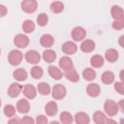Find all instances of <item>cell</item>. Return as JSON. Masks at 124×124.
<instances>
[{"instance_id":"1","label":"cell","mask_w":124,"mask_h":124,"mask_svg":"<svg viewBox=\"0 0 124 124\" xmlns=\"http://www.w3.org/2000/svg\"><path fill=\"white\" fill-rule=\"evenodd\" d=\"M118 108L117 103L114 100L106 99L104 105V109L109 116L113 117L116 115L118 113Z\"/></svg>"},{"instance_id":"2","label":"cell","mask_w":124,"mask_h":124,"mask_svg":"<svg viewBox=\"0 0 124 124\" xmlns=\"http://www.w3.org/2000/svg\"><path fill=\"white\" fill-rule=\"evenodd\" d=\"M23 59L22 53L17 50L14 49L11 51L8 56V61L9 63L14 66L19 65Z\"/></svg>"},{"instance_id":"3","label":"cell","mask_w":124,"mask_h":124,"mask_svg":"<svg viewBox=\"0 0 124 124\" xmlns=\"http://www.w3.org/2000/svg\"><path fill=\"white\" fill-rule=\"evenodd\" d=\"M93 122L97 124H116L113 120L108 118L105 114L101 111H96L93 114Z\"/></svg>"},{"instance_id":"4","label":"cell","mask_w":124,"mask_h":124,"mask_svg":"<svg viewBox=\"0 0 124 124\" xmlns=\"http://www.w3.org/2000/svg\"><path fill=\"white\" fill-rule=\"evenodd\" d=\"M66 94V89L65 87L61 84L54 85L52 88V96L56 100H62L64 98Z\"/></svg>"},{"instance_id":"5","label":"cell","mask_w":124,"mask_h":124,"mask_svg":"<svg viewBox=\"0 0 124 124\" xmlns=\"http://www.w3.org/2000/svg\"><path fill=\"white\" fill-rule=\"evenodd\" d=\"M38 3L34 0H23L21 4V7L23 12L28 14L34 13L37 9Z\"/></svg>"},{"instance_id":"6","label":"cell","mask_w":124,"mask_h":124,"mask_svg":"<svg viewBox=\"0 0 124 124\" xmlns=\"http://www.w3.org/2000/svg\"><path fill=\"white\" fill-rule=\"evenodd\" d=\"M14 43L15 45L18 48H25L30 43V39L27 35L19 33L16 35L14 38Z\"/></svg>"},{"instance_id":"7","label":"cell","mask_w":124,"mask_h":124,"mask_svg":"<svg viewBox=\"0 0 124 124\" xmlns=\"http://www.w3.org/2000/svg\"><path fill=\"white\" fill-rule=\"evenodd\" d=\"M86 36V30L82 27L77 26L72 31L71 36L72 39L77 42L82 40Z\"/></svg>"},{"instance_id":"8","label":"cell","mask_w":124,"mask_h":124,"mask_svg":"<svg viewBox=\"0 0 124 124\" xmlns=\"http://www.w3.org/2000/svg\"><path fill=\"white\" fill-rule=\"evenodd\" d=\"M25 58L28 63L33 64L39 63L41 60L40 54L34 50H30L27 51L25 54Z\"/></svg>"},{"instance_id":"9","label":"cell","mask_w":124,"mask_h":124,"mask_svg":"<svg viewBox=\"0 0 124 124\" xmlns=\"http://www.w3.org/2000/svg\"><path fill=\"white\" fill-rule=\"evenodd\" d=\"M23 88V86L15 82L10 85L7 91L8 95L11 98H16L17 97Z\"/></svg>"},{"instance_id":"10","label":"cell","mask_w":124,"mask_h":124,"mask_svg":"<svg viewBox=\"0 0 124 124\" xmlns=\"http://www.w3.org/2000/svg\"><path fill=\"white\" fill-rule=\"evenodd\" d=\"M62 49L64 53L67 55H72L77 52L78 46L75 43L68 41L62 45Z\"/></svg>"},{"instance_id":"11","label":"cell","mask_w":124,"mask_h":124,"mask_svg":"<svg viewBox=\"0 0 124 124\" xmlns=\"http://www.w3.org/2000/svg\"><path fill=\"white\" fill-rule=\"evenodd\" d=\"M16 108L18 111L22 114L28 113L30 110V104L25 98L19 100L16 103Z\"/></svg>"},{"instance_id":"12","label":"cell","mask_w":124,"mask_h":124,"mask_svg":"<svg viewBox=\"0 0 124 124\" xmlns=\"http://www.w3.org/2000/svg\"><path fill=\"white\" fill-rule=\"evenodd\" d=\"M23 93L29 99H33L37 95V92L35 87L31 84H25L23 88Z\"/></svg>"},{"instance_id":"13","label":"cell","mask_w":124,"mask_h":124,"mask_svg":"<svg viewBox=\"0 0 124 124\" xmlns=\"http://www.w3.org/2000/svg\"><path fill=\"white\" fill-rule=\"evenodd\" d=\"M101 89L99 85L95 83L89 84L86 88V92L92 97H96L99 95Z\"/></svg>"},{"instance_id":"14","label":"cell","mask_w":124,"mask_h":124,"mask_svg":"<svg viewBox=\"0 0 124 124\" xmlns=\"http://www.w3.org/2000/svg\"><path fill=\"white\" fill-rule=\"evenodd\" d=\"M45 110L46 114L52 117L56 115L58 112V106L56 102L51 101L48 102L45 106Z\"/></svg>"},{"instance_id":"15","label":"cell","mask_w":124,"mask_h":124,"mask_svg":"<svg viewBox=\"0 0 124 124\" xmlns=\"http://www.w3.org/2000/svg\"><path fill=\"white\" fill-rule=\"evenodd\" d=\"M59 66L64 71L73 68V61L70 58L67 56H63L59 60Z\"/></svg>"},{"instance_id":"16","label":"cell","mask_w":124,"mask_h":124,"mask_svg":"<svg viewBox=\"0 0 124 124\" xmlns=\"http://www.w3.org/2000/svg\"><path fill=\"white\" fill-rule=\"evenodd\" d=\"M95 44L91 39H86L80 45L81 51L85 53H90L92 52L95 48Z\"/></svg>"},{"instance_id":"17","label":"cell","mask_w":124,"mask_h":124,"mask_svg":"<svg viewBox=\"0 0 124 124\" xmlns=\"http://www.w3.org/2000/svg\"><path fill=\"white\" fill-rule=\"evenodd\" d=\"M105 56L108 62L113 63L116 62L118 59L119 53L116 49L110 48L106 50Z\"/></svg>"},{"instance_id":"18","label":"cell","mask_w":124,"mask_h":124,"mask_svg":"<svg viewBox=\"0 0 124 124\" xmlns=\"http://www.w3.org/2000/svg\"><path fill=\"white\" fill-rule=\"evenodd\" d=\"M75 122L77 124H88L90 123V118L84 112L80 111L75 115Z\"/></svg>"},{"instance_id":"19","label":"cell","mask_w":124,"mask_h":124,"mask_svg":"<svg viewBox=\"0 0 124 124\" xmlns=\"http://www.w3.org/2000/svg\"><path fill=\"white\" fill-rule=\"evenodd\" d=\"M110 13L112 17L115 20H118L123 18L124 10L118 5H114L112 6L110 9Z\"/></svg>"},{"instance_id":"20","label":"cell","mask_w":124,"mask_h":124,"mask_svg":"<svg viewBox=\"0 0 124 124\" xmlns=\"http://www.w3.org/2000/svg\"><path fill=\"white\" fill-rule=\"evenodd\" d=\"M65 77L72 82H77L79 81L80 77L75 68H72L71 69L65 71L64 72Z\"/></svg>"},{"instance_id":"21","label":"cell","mask_w":124,"mask_h":124,"mask_svg":"<svg viewBox=\"0 0 124 124\" xmlns=\"http://www.w3.org/2000/svg\"><path fill=\"white\" fill-rule=\"evenodd\" d=\"M41 45L44 47L48 48L52 46L54 43V39L53 37L48 34L43 35L40 39Z\"/></svg>"},{"instance_id":"22","label":"cell","mask_w":124,"mask_h":124,"mask_svg":"<svg viewBox=\"0 0 124 124\" xmlns=\"http://www.w3.org/2000/svg\"><path fill=\"white\" fill-rule=\"evenodd\" d=\"M48 73L49 76L55 80H60L63 77V73L58 67L54 65L48 67Z\"/></svg>"},{"instance_id":"23","label":"cell","mask_w":124,"mask_h":124,"mask_svg":"<svg viewBox=\"0 0 124 124\" xmlns=\"http://www.w3.org/2000/svg\"><path fill=\"white\" fill-rule=\"evenodd\" d=\"M13 77L17 81H23L27 78L28 73L24 68H18L14 71Z\"/></svg>"},{"instance_id":"24","label":"cell","mask_w":124,"mask_h":124,"mask_svg":"<svg viewBox=\"0 0 124 124\" xmlns=\"http://www.w3.org/2000/svg\"><path fill=\"white\" fill-rule=\"evenodd\" d=\"M90 63L93 67L98 68L101 67L103 65L104 63V60L101 55L96 54L91 57Z\"/></svg>"},{"instance_id":"25","label":"cell","mask_w":124,"mask_h":124,"mask_svg":"<svg viewBox=\"0 0 124 124\" xmlns=\"http://www.w3.org/2000/svg\"><path fill=\"white\" fill-rule=\"evenodd\" d=\"M56 56V52L52 49L45 50L43 53V58L47 63H51L55 61Z\"/></svg>"},{"instance_id":"26","label":"cell","mask_w":124,"mask_h":124,"mask_svg":"<svg viewBox=\"0 0 124 124\" xmlns=\"http://www.w3.org/2000/svg\"><path fill=\"white\" fill-rule=\"evenodd\" d=\"M115 79L113 73L110 71H106L103 73L101 76V80L103 83L107 85L111 84Z\"/></svg>"},{"instance_id":"27","label":"cell","mask_w":124,"mask_h":124,"mask_svg":"<svg viewBox=\"0 0 124 124\" xmlns=\"http://www.w3.org/2000/svg\"><path fill=\"white\" fill-rule=\"evenodd\" d=\"M96 76V72L90 67L86 68L82 72L83 78L87 81H91L93 80L95 78Z\"/></svg>"},{"instance_id":"28","label":"cell","mask_w":124,"mask_h":124,"mask_svg":"<svg viewBox=\"0 0 124 124\" xmlns=\"http://www.w3.org/2000/svg\"><path fill=\"white\" fill-rule=\"evenodd\" d=\"M49 8L52 12L55 14H59L63 11L64 6L62 1H55L50 4Z\"/></svg>"},{"instance_id":"29","label":"cell","mask_w":124,"mask_h":124,"mask_svg":"<svg viewBox=\"0 0 124 124\" xmlns=\"http://www.w3.org/2000/svg\"><path fill=\"white\" fill-rule=\"evenodd\" d=\"M37 89L39 93L43 95H48L51 91L49 85L45 82H40L37 84Z\"/></svg>"},{"instance_id":"30","label":"cell","mask_w":124,"mask_h":124,"mask_svg":"<svg viewBox=\"0 0 124 124\" xmlns=\"http://www.w3.org/2000/svg\"><path fill=\"white\" fill-rule=\"evenodd\" d=\"M22 29L27 33H30L33 32L35 29V25L33 21L31 20H26L22 24Z\"/></svg>"},{"instance_id":"31","label":"cell","mask_w":124,"mask_h":124,"mask_svg":"<svg viewBox=\"0 0 124 124\" xmlns=\"http://www.w3.org/2000/svg\"><path fill=\"white\" fill-rule=\"evenodd\" d=\"M30 73L32 78L38 79L41 78L43 76L44 71L41 67L39 66H34L31 68Z\"/></svg>"},{"instance_id":"32","label":"cell","mask_w":124,"mask_h":124,"mask_svg":"<svg viewBox=\"0 0 124 124\" xmlns=\"http://www.w3.org/2000/svg\"><path fill=\"white\" fill-rule=\"evenodd\" d=\"M60 119L62 124H71L73 122L72 115L67 111L62 112L60 116Z\"/></svg>"},{"instance_id":"33","label":"cell","mask_w":124,"mask_h":124,"mask_svg":"<svg viewBox=\"0 0 124 124\" xmlns=\"http://www.w3.org/2000/svg\"><path fill=\"white\" fill-rule=\"evenodd\" d=\"M16 109L14 106L11 104L6 105L3 108V113L7 117H12L16 113Z\"/></svg>"},{"instance_id":"34","label":"cell","mask_w":124,"mask_h":124,"mask_svg":"<svg viewBox=\"0 0 124 124\" xmlns=\"http://www.w3.org/2000/svg\"><path fill=\"white\" fill-rule=\"evenodd\" d=\"M48 21V17L46 13H41L38 15L37 17V23L40 26H46Z\"/></svg>"},{"instance_id":"35","label":"cell","mask_w":124,"mask_h":124,"mask_svg":"<svg viewBox=\"0 0 124 124\" xmlns=\"http://www.w3.org/2000/svg\"><path fill=\"white\" fill-rule=\"evenodd\" d=\"M112 27L115 30L119 31L124 28V18L118 20H115L112 22Z\"/></svg>"},{"instance_id":"36","label":"cell","mask_w":124,"mask_h":124,"mask_svg":"<svg viewBox=\"0 0 124 124\" xmlns=\"http://www.w3.org/2000/svg\"><path fill=\"white\" fill-rule=\"evenodd\" d=\"M114 88L115 91L119 93L124 95V88L123 82H116L114 83Z\"/></svg>"},{"instance_id":"37","label":"cell","mask_w":124,"mask_h":124,"mask_svg":"<svg viewBox=\"0 0 124 124\" xmlns=\"http://www.w3.org/2000/svg\"><path fill=\"white\" fill-rule=\"evenodd\" d=\"M37 124H46L48 123V119L44 115H38L36 119Z\"/></svg>"},{"instance_id":"38","label":"cell","mask_w":124,"mask_h":124,"mask_svg":"<svg viewBox=\"0 0 124 124\" xmlns=\"http://www.w3.org/2000/svg\"><path fill=\"white\" fill-rule=\"evenodd\" d=\"M34 121L33 118L29 116H24L20 120V124H34Z\"/></svg>"},{"instance_id":"39","label":"cell","mask_w":124,"mask_h":124,"mask_svg":"<svg viewBox=\"0 0 124 124\" xmlns=\"http://www.w3.org/2000/svg\"><path fill=\"white\" fill-rule=\"evenodd\" d=\"M0 17H2L6 15L7 12V9L6 7L2 4L0 5Z\"/></svg>"},{"instance_id":"40","label":"cell","mask_w":124,"mask_h":124,"mask_svg":"<svg viewBox=\"0 0 124 124\" xmlns=\"http://www.w3.org/2000/svg\"><path fill=\"white\" fill-rule=\"evenodd\" d=\"M20 124V120L18 117H15L9 120L8 124Z\"/></svg>"},{"instance_id":"41","label":"cell","mask_w":124,"mask_h":124,"mask_svg":"<svg viewBox=\"0 0 124 124\" xmlns=\"http://www.w3.org/2000/svg\"><path fill=\"white\" fill-rule=\"evenodd\" d=\"M118 108H120V110L123 113V109H124V99H122L118 102Z\"/></svg>"},{"instance_id":"42","label":"cell","mask_w":124,"mask_h":124,"mask_svg":"<svg viewBox=\"0 0 124 124\" xmlns=\"http://www.w3.org/2000/svg\"><path fill=\"white\" fill-rule=\"evenodd\" d=\"M124 35H122L119 38L118 43H119V44L122 47H124Z\"/></svg>"},{"instance_id":"43","label":"cell","mask_w":124,"mask_h":124,"mask_svg":"<svg viewBox=\"0 0 124 124\" xmlns=\"http://www.w3.org/2000/svg\"><path fill=\"white\" fill-rule=\"evenodd\" d=\"M120 78H121L122 80V81L123 82V81H124V80H123V78H124V71H123V70H122L120 73Z\"/></svg>"}]
</instances>
